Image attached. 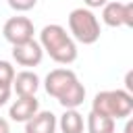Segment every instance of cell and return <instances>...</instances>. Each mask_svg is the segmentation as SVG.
I'll return each mask as SVG.
<instances>
[{
  "instance_id": "1",
  "label": "cell",
  "mask_w": 133,
  "mask_h": 133,
  "mask_svg": "<svg viewBox=\"0 0 133 133\" xmlns=\"http://www.w3.org/2000/svg\"><path fill=\"white\" fill-rule=\"evenodd\" d=\"M39 46L44 52L50 54V58L58 64H71L77 58V46L66 33L64 27L52 23L46 25L39 31Z\"/></svg>"
},
{
  "instance_id": "2",
  "label": "cell",
  "mask_w": 133,
  "mask_h": 133,
  "mask_svg": "<svg viewBox=\"0 0 133 133\" xmlns=\"http://www.w3.org/2000/svg\"><path fill=\"white\" fill-rule=\"evenodd\" d=\"M91 110L104 116H110L114 121L127 118L133 112V96L127 89H106L96 94L91 102Z\"/></svg>"
},
{
  "instance_id": "3",
  "label": "cell",
  "mask_w": 133,
  "mask_h": 133,
  "mask_svg": "<svg viewBox=\"0 0 133 133\" xmlns=\"http://www.w3.org/2000/svg\"><path fill=\"white\" fill-rule=\"evenodd\" d=\"M69 29L81 44H96L100 39V23L89 8H75L69 15Z\"/></svg>"
},
{
  "instance_id": "4",
  "label": "cell",
  "mask_w": 133,
  "mask_h": 133,
  "mask_svg": "<svg viewBox=\"0 0 133 133\" xmlns=\"http://www.w3.org/2000/svg\"><path fill=\"white\" fill-rule=\"evenodd\" d=\"M79 79H77V75L71 71V69H54V71H50L48 75H46V83H44V87H46V91L52 96V98H62L75 83H77Z\"/></svg>"
},
{
  "instance_id": "5",
  "label": "cell",
  "mask_w": 133,
  "mask_h": 133,
  "mask_svg": "<svg viewBox=\"0 0 133 133\" xmlns=\"http://www.w3.org/2000/svg\"><path fill=\"white\" fill-rule=\"evenodd\" d=\"M102 8V21L108 27H133V2H106Z\"/></svg>"
},
{
  "instance_id": "6",
  "label": "cell",
  "mask_w": 133,
  "mask_h": 133,
  "mask_svg": "<svg viewBox=\"0 0 133 133\" xmlns=\"http://www.w3.org/2000/svg\"><path fill=\"white\" fill-rule=\"evenodd\" d=\"M2 33H4V39L10 42L12 46L17 44H23L27 39H33V23L27 19V17H10L4 27H2Z\"/></svg>"
},
{
  "instance_id": "7",
  "label": "cell",
  "mask_w": 133,
  "mask_h": 133,
  "mask_svg": "<svg viewBox=\"0 0 133 133\" xmlns=\"http://www.w3.org/2000/svg\"><path fill=\"white\" fill-rule=\"evenodd\" d=\"M12 58L21 66H37L42 62V58H44V50H42L39 42L27 39L23 44L12 46Z\"/></svg>"
},
{
  "instance_id": "8",
  "label": "cell",
  "mask_w": 133,
  "mask_h": 133,
  "mask_svg": "<svg viewBox=\"0 0 133 133\" xmlns=\"http://www.w3.org/2000/svg\"><path fill=\"white\" fill-rule=\"evenodd\" d=\"M39 110V102L35 96H19V100H15L10 104V110H8V116L17 123H25L29 121L35 112Z\"/></svg>"
},
{
  "instance_id": "9",
  "label": "cell",
  "mask_w": 133,
  "mask_h": 133,
  "mask_svg": "<svg viewBox=\"0 0 133 133\" xmlns=\"http://www.w3.org/2000/svg\"><path fill=\"white\" fill-rule=\"evenodd\" d=\"M56 127V114L50 110H37L29 121H25V133H54Z\"/></svg>"
},
{
  "instance_id": "10",
  "label": "cell",
  "mask_w": 133,
  "mask_h": 133,
  "mask_svg": "<svg viewBox=\"0 0 133 133\" xmlns=\"http://www.w3.org/2000/svg\"><path fill=\"white\" fill-rule=\"evenodd\" d=\"M10 87L15 89L17 96H35V91L39 87V77L33 71H21L15 75Z\"/></svg>"
},
{
  "instance_id": "11",
  "label": "cell",
  "mask_w": 133,
  "mask_h": 133,
  "mask_svg": "<svg viewBox=\"0 0 133 133\" xmlns=\"http://www.w3.org/2000/svg\"><path fill=\"white\" fill-rule=\"evenodd\" d=\"M58 127L62 133H83V127H85L83 114H79L77 108H64V114L60 116Z\"/></svg>"
},
{
  "instance_id": "12",
  "label": "cell",
  "mask_w": 133,
  "mask_h": 133,
  "mask_svg": "<svg viewBox=\"0 0 133 133\" xmlns=\"http://www.w3.org/2000/svg\"><path fill=\"white\" fill-rule=\"evenodd\" d=\"M87 133H114V118L98 114V112H89L87 114Z\"/></svg>"
},
{
  "instance_id": "13",
  "label": "cell",
  "mask_w": 133,
  "mask_h": 133,
  "mask_svg": "<svg viewBox=\"0 0 133 133\" xmlns=\"http://www.w3.org/2000/svg\"><path fill=\"white\" fill-rule=\"evenodd\" d=\"M83 100H85V87H83L81 81H77L62 98H58V104L62 108H77V106L83 104Z\"/></svg>"
},
{
  "instance_id": "14",
  "label": "cell",
  "mask_w": 133,
  "mask_h": 133,
  "mask_svg": "<svg viewBox=\"0 0 133 133\" xmlns=\"http://www.w3.org/2000/svg\"><path fill=\"white\" fill-rule=\"evenodd\" d=\"M15 79V69L10 62L0 60V87H10Z\"/></svg>"
},
{
  "instance_id": "15",
  "label": "cell",
  "mask_w": 133,
  "mask_h": 133,
  "mask_svg": "<svg viewBox=\"0 0 133 133\" xmlns=\"http://www.w3.org/2000/svg\"><path fill=\"white\" fill-rule=\"evenodd\" d=\"M37 4V0H8V6L17 12H25V10H31L33 6Z\"/></svg>"
},
{
  "instance_id": "16",
  "label": "cell",
  "mask_w": 133,
  "mask_h": 133,
  "mask_svg": "<svg viewBox=\"0 0 133 133\" xmlns=\"http://www.w3.org/2000/svg\"><path fill=\"white\" fill-rule=\"evenodd\" d=\"M10 100V87H0V106H4Z\"/></svg>"
},
{
  "instance_id": "17",
  "label": "cell",
  "mask_w": 133,
  "mask_h": 133,
  "mask_svg": "<svg viewBox=\"0 0 133 133\" xmlns=\"http://www.w3.org/2000/svg\"><path fill=\"white\" fill-rule=\"evenodd\" d=\"M83 2H85L87 8H100V6H104L108 0H83Z\"/></svg>"
},
{
  "instance_id": "18",
  "label": "cell",
  "mask_w": 133,
  "mask_h": 133,
  "mask_svg": "<svg viewBox=\"0 0 133 133\" xmlns=\"http://www.w3.org/2000/svg\"><path fill=\"white\" fill-rule=\"evenodd\" d=\"M0 133H10V127H8L6 118H0Z\"/></svg>"
},
{
  "instance_id": "19",
  "label": "cell",
  "mask_w": 133,
  "mask_h": 133,
  "mask_svg": "<svg viewBox=\"0 0 133 133\" xmlns=\"http://www.w3.org/2000/svg\"><path fill=\"white\" fill-rule=\"evenodd\" d=\"M131 131H133V123L129 121V123H127V127H125V133H131Z\"/></svg>"
}]
</instances>
